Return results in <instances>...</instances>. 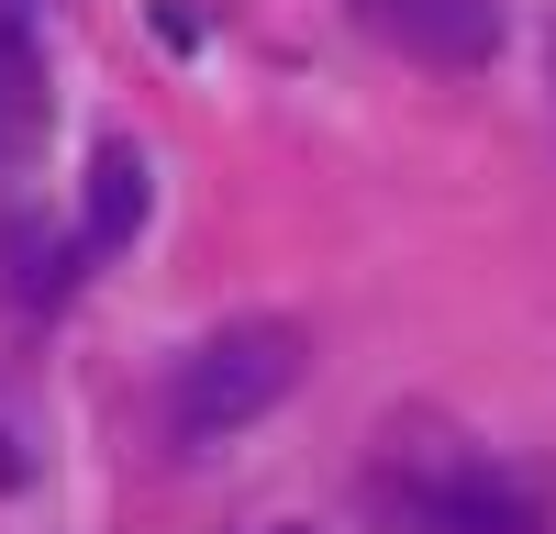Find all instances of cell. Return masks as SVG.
I'll return each mask as SVG.
<instances>
[{
    "label": "cell",
    "mask_w": 556,
    "mask_h": 534,
    "mask_svg": "<svg viewBox=\"0 0 556 534\" xmlns=\"http://www.w3.org/2000/svg\"><path fill=\"white\" fill-rule=\"evenodd\" d=\"M78 279V245L67 234H45V223H0V290L12 301H67Z\"/></svg>",
    "instance_id": "5"
},
{
    "label": "cell",
    "mask_w": 556,
    "mask_h": 534,
    "mask_svg": "<svg viewBox=\"0 0 556 534\" xmlns=\"http://www.w3.org/2000/svg\"><path fill=\"white\" fill-rule=\"evenodd\" d=\"M401 534H534V501L501 468H434L401 479Z\"/></svg>",
    "instance_id": "3"
},
{
    "label": "cell",
    "mask_w": 556,
    "mask_h": 534,
    "mask_svg": "<svg viewBox=\"0 0 556 534\" xmlns=\"http://www.w3.org/2000/svg\"><path fill=\"white\" fill-rule=\"evenodd\" d=\"M45 123V44L23 12H0V145H34Z\"/></svg>",
    "instance_id": "6"
},
{
    "label": "cell",
    "mask_w": 556,
    "mask_h": 534,
    "mask_svg": "<svg viewBox=\"0 0 556 534\" xmlns=\"http://www.w3.org/2000/svg\"><path fill=\"white\" fill-rule=\"evenodd\" d=\"M356 12H367V34H390L424 67H490L501 34H513L501 0H356Z\"/></svg>",
    "instance_id": "2"
},
{
    "label": "cell",
    "mask_w": 556,
    "mask_h": 534,
    "mask_svg": "<svg viewBox=\"0 0 556 534\" xmlns=\"http://www.w3.org/2000/svg\"><path fill=\"white\" fill-rule=\"evenodd\" d=\"M301 323H223L201 334L190 356H178V379H167V434L178 445H223V434H245L256 412H278V400L301 390Z\"/></svg>",
    "instance_id": "1"
},
{
    "label": "cell",
    "mask_w": 556,
    "mask_h": 534,
    "mask_svg": "<svg viewBox=\"0 0 556 534\" xmlns=\"http://www.w3.org/2000/svg\"><path fill=\"white\" fill-rule=\"evenodd\" d=\"M146 212H156V167H146V145L101 134V145H89V201H78V245H89V256H112V245H134V234H146Z\"/></svg>",
    "instance_id": "4"
}]
</instances>
